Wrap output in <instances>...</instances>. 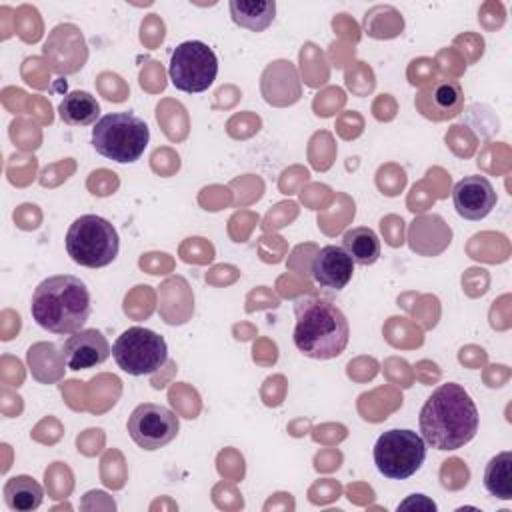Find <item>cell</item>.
Listing matches in <instances>:
<instances>
[{
  "label": "cell",
  "mask_w": 512,
  "mask_h": 512,
  "mask_svg": "<svg viewBox=\"0 0 512 512\" xmlns=\"http://www.w3.org/2000/svg\"><path fill=\"white\" fill-rule=\"evenodd\" d=\"M418 424L428 446L458 450L476 436L480 416L472 396L460 384L446 382L428 396Z\"/></svg>",
  "instance_id": "cell-1"
},
{
  "label": "cell",
  "mask_w": 512,
  "mask_h": 512,
  "mask_svg": "<svg viewBox=\"0 0 512 512\" xmlns=\"http://www.w3.org/2000/svg\"><path fill=\"white\" fill-rule=\"evenodd\" d=\"M92 312L88 286L74 274H56L42 280L30 302L34 322L52 334H74L84 328Z\"/></svg>",
  "instance_id": "cell-2"
},
{
  "label": "cell",
  "mask_w": 512,
  "mask_h": 512,
  "mask_svg": "<svg viewBox=\"0 0 512 512\" xmlns=\"http://www.w3.org/2000/svg\"><path fill=\"white\" fill-rule=\"evenodd\" d=\"M294 346L308 358L330 360L340 356L350 340L344 312L328 298L300 296L294 300Z\"/></svg>",
  "instance_id": "cell-3"
},
{
  "label": "cell",
  "mask_w": 512,
  "mask_h": 512,
  "mask_svg": "<svg viewBox=\"0 0 512 512\" xmlns=\"http://www.w3.org/2000/svg\"><path fill=\"white\" fill-rule=\"evenodd\" d=\"M150 142L148 124L132 112H112L92 128L94 150L114 162L132 164L136 162Z\"/></svg>",
  "instance_id": "cell-4"
},
{
  "label": "cell",
  "mask_w": 512,
  "mask_h": 512,
  "mask_svg": "<svg viewBox=\"0 0 512 512\" xmlns=\"http://www.w3.org/2000/svg\"><path fill=\"white\" fill-rule=\"evenodd\" d=\"M68 256L86 268H104L112 264L120 250V238L110 220L98 214L76 218L66 232Z\"/></svg>",
  "instance_id": "cell-5"
},
{
  "label": "cell",
  "mask_w": 512,
  "mask_h": 512,
  "mask_svg": "<svg viewBox=\"0 0 512 512\" xmlns=\"http://www.w3.org/2000/svg\"><path fill=\"white\" fill-rule=\"evenodd\" d=\"M372 456L384 478L406 480L422 468L426 460V442L414 430L392 428L378 436Z\"/></svg>",
  "instance_id": "cell-6"
},
{
  "label": "cell",
  "mask_w": 512,
  "mask_h": 512,
  "mask_svg": "<svg viewBox=\"0 0 512 512\" xmlns=\"http://www.w3.org/2000/svg\"><path fill=\"white\" fill-rule=\"evenodd\" d=\"M112 358L126 374L146 376L158 372L168 362V344L158 332L132 326L114 340Z\"/></svg>",
  "instance_id": "cell-7"
},
{
  "label": "cell",
  "mask_w": 512,
  "mask_h": 512,
  "mask_svg": "<svg viewBox=\"0 0 512 512\" xmlns=\"http://www.w3.org/2000/svg\"><path fill=\"white\" fill-rule=\"evenodd\" d=\"M168 76L176 90L204 92L218 76V58L206 42L186 40L172 50Z\"/></svg>",
  "instance_id": "cell-8"
},
{
  "label": "cell",
  "mask_w": 512,
  "mask_h": 512,
  "mask_svg": "<svg viewBox=\"0 0 512 512\" xmlns=\"http://www.w3.org/2000/svg\"><path fill=\"white\" fill-rule=\"evenodd\" d=\"M126 428L130 438L142 450L152 452L164 448L176 438L180 430V420L170 408L154 402H144L132 410Z\"/></svg>",
  "instance_id": "cell-9"
},
{
  "label": "cell",
  "mask_w": 512,
  "mask_h": 512,
  "mask_svg": "<svg viewBox=\"0 0 512 512\" xmlns=\"http://www.w3.org/2000/svg\"><path fill=\"white\" fill-rule=\"evenodd\" d=\"M44 58L58 74H72L80 70L88 58L86 42L74 24L56 26L44 42Z\"/></svg>",
  "instance_id": "cell-10"
},
{
  "label": "cell",
  "mask_w": 512,
  "mask_h": 512,
  "mask_svg": "<svg viewBox=\"0 0 512 512\" xmlns=\"http://www.w3.org/2000/svg\"><path fill=\"white\" fill-rule=\"evenodd\" d=\"M60 354L70 370H86L106 362L112 348L100 330L82 328L64 340Z\"/></svg>",
  "instance_id": "cell-11"
},
{
  "label": "cell",
  "mask_w": 512,
  "mask_h": 512,
  "mask_svg": "<svg viewBox=\"0 0 512 512\" xmlns=\"http://www.w3.org/2000/svg\"><path fill=\"white\" fill-rule=\"evenodd\" d=\"M496 190L484 176H464L452 188V202L464 220H482L496 206Z\"/></svg>",
  "instance_id": "cell-12"
},
{
  "label": "cell",
  "mask_w": 512,
  "mask_h": 512,
  "mask_svg": "<svg viewBox=\"0 0 512 512\" xmlns=\"http://www.w3.org/2000/svg\"><path fill=\"white\" fill-rule=\"evenodd\" d=\"M354 274V260L342 246L328 244L320 248L310 264V276L320 288L342 290Z\"/></svg>",
  "instance_id": "cell-13"
},
{
  "label": "cell",
  "mask_w": 512,
  "mask_h": 512,
  "mask_svg": "<svg viewBox=\"0 0 512 512\" xmlns=\"http://www.w3.org/2000/svg\"><path fill=\"white\" fill-rule=\"evenodd\" d=\"M464 106V94L456 80H438L426 86L416 96V108L430 120H450L460 114Z\"/></svg>",
  "instance_id": "cell-14"
},
{
  "label": "cell",
  "mask_w": 512,
  "mask_h": 512,
  "mask_svg": "<svg viewBox=\"0 0 512 512\" xmlns=\"http://www.w3.org/2000/svg\"><path fill=\"white\" fill-rule=\"evenodd\" d=\"M228 8L234 24L250 32H264L276 16L274 0H230Z\"/></svg>",
  "instance_id": "cell-15"
},
{
  "label": "cell",
  "mask_w": 512,
  "mask_h": 512,
  "mask_svg": "<svg viewBox=\"0 0 512 512\" xmlns=\"http://www.w3.org/2000/svg\"><path fill=\"white\" fill-rule=\"evenodd\" d=\"M58 116L68 126H90L98 122L100 104L90 92L72 90L60 100Z\"/></svg>",
  "instance_id": "cell-16"
},
{
  "label": "cell",
  "mask_w": 512,
  "mask_h": 512,
  "mask_svg": "<svg viewBox=\"0 0 512 512\" xmlns=\"http://www.w3.org/2000/svg\"><path fill=\"white\" fill-rule=\"evenodd\" d=\"M4 500L10 510L18 512H32L36 510L44 500L42 486L26 474H18L6 480L4 484Z\"/></svg>",
  "instance_id": "cell-17"
},
{
  "label": "cell",
  "mask_w": 512,
  "mask_h": 512,
  "mask_svg": "<svg viewBox=\"0 0 512 512\" xmlns=\"http://www.w3.org/2000/svg\"><path fill=\"white\" fill-rule=\"evenodd\" d=\"M342 248L354 260V264L370 266L380 258V238L368 226H356L344 232Z\"/></svg>",
  "instance_id": "cell-18"
},
{
  "label": "cell",
  "mask_w": 512,
  "mask_h": 512,
  "mask_svg": "<svg viewBox=\"0 0 512 512\" xmlns=\"http://www.w3.org/2000/svg\"><path fill=\"white\" fill-rule=\"evenodd\" d=\"M484 488L500 500L512 498V452L510 450L498 452L494 458H490L484 470Z\"/></svg>",
  "instance_id": "cell-19"
}]
</instances>
